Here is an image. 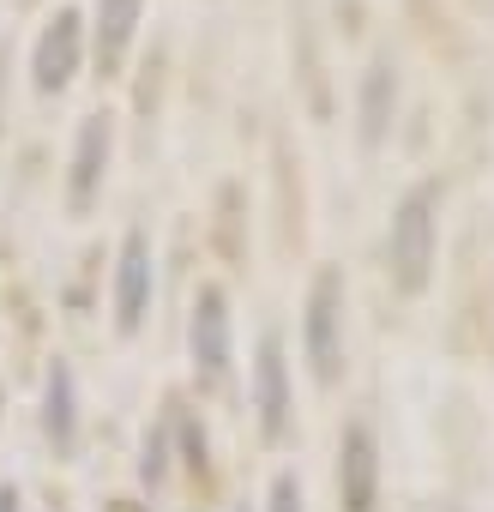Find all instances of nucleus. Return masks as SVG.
<instances>
[{
	"label": "nucleus",
	"instance_id": "nucleus-5",
	"mask_svg": "<svg viewBox=\"0 0 494 512\" xmlns=\"http://www.w3.org/2000/svg\"><path fill=\"white\" fill-rule=\"evenodd\" d=\"M193 362H199L211 380H223V368H229V314H223V290H199V302H193Z\"/></svg>",
	"mask_w": 494,
	"mask_h": 512
},
{
	"label": "nucleus",
	"instance_id": "nucleus-7",
	"mask_svg": "<svg viewBox=\"0 0 494 512\" xmlns=\"http://www.w3.org/2000/svg\"><path fill=\"white\" fill-rule=\"evenodd\" d=\"M73 67H79V19L73 13H55V25L37 43V85L43 91H61L73 79Z\"/></svg>",
	"mask_w": 494,
	"mask_h": 512
},
{
	"label": "nucleus",
	"instance_id": "nucleus-12",
	"mask_svg": "<svg viewBox=\"0 0 494 512\" xmlns=\"http://www.w3.org/2000/svg\"><path fill=\"white\" fill-rule=\"evenodd\" d=\"M272 512H302V482H296L290 470L272 482Z\"/></svg>",
	"mask_w": 494,
	"mask_h": 512
},
{
	"label": "nucleus",
	"instance_id": "nucleus-2",
	"mask_svg": "<svg viewBox=\"0 0 494 512\" xmlns=\"http://www.w3.org/2000/svg\"><path fill=\"white\" fill-rule=\"evenodd\" d=\"M308 362H314L320 386H332L344 368V278L332 266L308 290Z\"/></svg>",
	"mask_w": 494,
	"mask_h": 512
},
{
	"label": "nucleus",
	"instance_id": "nucleus-11",
	"mask_svg": "<svg viewBox=\"0 0 494 512\" xmlns=\"http://www.w3.org/2000/svg\"><path fill=\"white\" fill-rule=\"evenodd\" d=\"M49 434L61 440V446H73V374L55 362V374H49Z\"/></svg>",
	"mask_w": 494,
	"mask_h": 512
},
{
	"label": "nucleus",
	"instance_id": "nucleus-6",
	"mask_svg": "<svg viewBox=\"0 0 494 512\" xmlns=\"http://www.w3.org/2000/svg\"><path fill=\"white\" fill-rule=\"evenodd\" d=\"M254 398H260V428H266V440H278L284 422H290V386H284V344H278V332H266V344H260Z\"/></svg>",
	"mask_w": 494,
	"mask_h": 512
},
{
	"label": "nucleus",
	"instance_id": "nucleus-3",
	"mask_svg": "<svg viewBox=\"0 0 494 512\" xmlns=\"http://www.w3.org/2000/svg\"><path fill=\"white\" fill-rule=\"evenodd\" d=\"M374 476H380V458H374V434L362 422H350L344 446H338V494L350 512H374Z\"/></svg>",
	"mask_w": 494,
	"mask_h": 512
},
{
	"label": "nucleus",
	"instance_id": "nucleus-9",
	"mask_svg": "<svg viewBox=\"0 0 494 512\" xmlns=\"http://www.w3.org/2000/svg\"><path fill=\"white\" fill-rule=\"evenodd\" d=\"M392 97H398V79H392V67H386V61H380V67H368V85H362V139H368V145H380V139H386Z\"/></svg>",
	"mask_w": 494,
	"mask_h": 512
},
{
	"label": "nucleus",
	"instance_id": "nucleus-10",
	"mask_svg": "<svg viewBox=\"0 0 494 512\" xmlns=\"http://www.w3.org/2000/svg\"><path fill=\"white\" fill-rule=\"evenodd\" d=\"M139 25V0H97V31H103V61H121L127 37Z\"/></svg>",
	"mask_w": 494,
	"mask_h": 512
},
{
	"label": "nucleus",
	"instance_id": "nucleus-4",
	"mask_svg": "<svg viewBox=\"0 0 494 512\" xmlns=\"http://www.w3.org/2000/svg\"><path fill=\"white\" fill-rule=\"evenodd\" d=\"M145 302H151V241H145V229H133L127 247H121V278H115V320H121V332H133L145 320Z\"/></svg>",
	"mask_w": 494,
	"mask_h": 512
},
{
	"label": "nucleus",
	"instance_id": "nucleus-8",
	"mask_svg": "<svg viewBox=\"0 0 494 512\" xmlns=\"http://www.w3.org/2000/svg\"><path fill=\"white\" fill-rule=\"evenodd\" d=\"M103 163H109V121H103V115H91V121H85V133H79V157H73V205H79V211L91 205Z\"/></svg>",
	"mask_w": 494,
	"mask_h": 512
},
{
	"label": "nucleus",
	"instance_id": "nucleus-1",
	"mask_svg": "<svg viewBox=\"0 0 494 512\" xmlns=\"http://www.w3.org/2000/svg\"><path fill=\"white\" fill-rule=\"evenodd\" d=\"M428 266H434V187H410L398 217H392V278L398 290H422L428 284Z\"/></svg>",
	"mask_w": 494,
	"mask_h": 512
}]
</instances>
